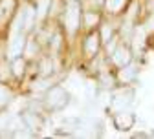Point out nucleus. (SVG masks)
Instances as JSON below:
<instances>
[{"label": "nucleus", "mask_w": 154, "mask_h": 139, "mask_svg": "<svg viewBox=\"0 0 154 139\" xmlns=\"http://www.w3.org/2000/svg\"><path fill=\"white\" fill-rule=\"evenodd\" d=\"M22 46H24V38H22V37H17V38H13V41H11V46H9V51H11V55H13V57H17L18 53L22 51Z\"/></svg>", "instance_id": "f257e3e1"}, {"label": "nucleus", "mask_w": 154, "mask_h": 139, "mask_svg": "<svg viewBox=\"0 0 154 139\" xmlns=\"http://www.w3.org/2000/svg\"><path fill=\"white\" fill-rule=\"evenodd\" d=\"M68 18H70V29H75V26H77V8L75 6H72Z\"/></svg>", "instance_id": "f03ea898"}, {"label": "nucleus", "mask_w": 154, "mask_h": 139, "mask_svg": "<svg viewBox=\"0 0 154 139\" xmlns=\"http://www.w3.org/2000/svg\"><path fill=\"white\" fill-rule=\"evenodd\" d=\"M48 2L50 0H41V6H38V18H42L46 15V9H48Z\"/></svg>", "instance_id": "7ed1b4c3"}, {"label": "nucleus", "mask_w": 154, "mask_h": 139, "mask_svg": "<svg viewBox=\"0 0 154 139\" xmlns=\"http://www.w3.org/2000/svg\"><path fill=\"white\" fill-rule=\"evenodd\" d=\"M8 97H9L8 90H4L2 86H0V103H6V101H8Z\"/></svg>", "instance_id": "20e7f679"}, {"label": "nucleus", "mask_w": 154, "mask_h": 139, "mask_svg": "<svg viewBox=\"0 0 154 139\" xmlns=\"http://www.w3.org/2000/svg\"><path fill=\"white\" fill-rule=\"evenodd\" d=\"M95 48H97V38L92 37V38H90V42H88V51H94Z\"/></svg>", "instance_id": "39448f33"}, {"label": "nucleus", "mask_w": 154, "mask_h": 139, "mask_svg": "<svg viewBox=\"0 0 154 139\" xmlns=\"http://www.w3.org/2000/svg\"><path fill=\"white\" fill-rule=\"evenodd\" d=\"M22 68H24V64H22L20 61L15 62V71H17V73H22Z\"/></svg>", "instance_id": "423d86ee"}]
</instances>
